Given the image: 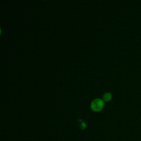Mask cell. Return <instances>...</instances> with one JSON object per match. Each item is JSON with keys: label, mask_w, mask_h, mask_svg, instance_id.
I'll return each instance as SVG.
<instances>
[{"label": "cell", "mask_w": 141, "mask_h": 141, "mask_svg": "<svg viewBox=\"0 0 141 141\" xmlns=\"http://www.w3.org/2000/svg\"><path fill=\"white\" fill-rule=\"evenodd\" d=\"M112 99V94L110 93H106L103 95V100L105 101L108 102Z\"/></svg>", "instance_id": "obj_2"}, {"label": "cell", "mask_w": 141, "mask_h": 141, "mask_svg": "<svg viewBox=\"0 0 141 141\" xmlns=\"http://www.w3.org/2000/svg\"><path fill=\"white\" fill-rule=\"evenodd\" d=\"M79 127L82 130H84L86 128L87 125L84 121H83L82 120H79Z\"/></svg>", "instance_id": "obj_3"}, {"label": "cell", "mask_w": 141, "mask_h": 141, "mask_svg": "<svg viewBox=\"0 0 141 141\" xmlns=\"http://www.w3.org/2000/svg\"><path fill=\"white\" fill-rule=\"evenodd\" d=\"M91 109L94 112H98L104 107V102L100 99H97L93 100L91 103Z\"/></svg>", "instance_id": "obj_1"}]
</instances>
